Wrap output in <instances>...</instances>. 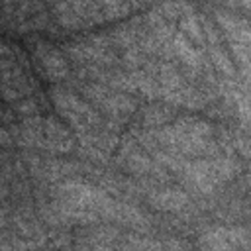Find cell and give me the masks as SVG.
<instances>
[{
  "mask_svg": "<svg viewBox=\"0 0 251 251\" xmlns=\"http://www.w3.org/2000/svg\"><path fill=\"white\" fill-rule=\"evenodd\" d=\"M218 2H222L229 8H245V10L249 8V0H218Z\"/></svg>",
  "mask_w": 251,
  "mask_h": 251,
  "instance_id": "15",
  "label": "cell"
},
{
  "mask_svg": "<svg viewBox=\"0 0 251 251\" xmlns=\"http://www.w3.org/2000/svg\"><path fill=\"white\" fill-rule=\"evenodd\" d=\"M198 247L202 249H249V231L245 227H214L200 235Z\"/></svg>",
  "mask_w": 251,
  "mask_h": 251,
  "instance_id": "8",
  "label": "cell"
},
{
  "mask_svg": "<svg viewBox=\"0 0 251 251\" xmlns=\"http://www.w3.org/2000/svg\"><path fill=\"white\" fill-rule=\"evenodd\" d=\"M67 55L73 63H76L78 69H88V67L114 69L120 63L110 35H96L84 41L69 43Z\"/></svg>",
  "mask_w": 251,
  "mask_h": 251,
  "instance_id": "5",
  "label": "cell"
},
{
  "mask_svg": "<svg viewBox=\"0 0 251 251\" xmlns=\"http://www.w3.org/2000/svg\"><path fill=\"white\" fill-rule=\"evenodd\" d=\"M16 2H18V0H0V4H2V6H4L8 12H12V8L16 6Z\"/></svg>",
  "mask_w": 251,
  "mask_h": 251,
  "instance_id": "17",
  "label": "cell"
},
{
  "mask_svg": "<svg viewBox=\"0 0 251 251\" xmlns=\"http://www.w3.org/2000/svg\"><path fill=\"white\" fill-rule=\"evenodd\" d=\"M126 2H127L129 10H131V8H143V6H147V4H151L155 0H126Z\"/></svg>",
  "mask_w": 251,
  "mask_h": 251,
  "instance_id": "16",
  "label": "cell"
},
{
  "mask_svg": "<svg viewBox=\"0 0 251 251\" xmlns=\"http://www.w3.org/2000/svg\"><path fill=\"white\" fill-rule=\"evenodd\" d=\"M176 24H178L182 35H184L190 43H194L198 49H204V31H202V25H200V18L196 16L194 10L182 14V16L176 20Z\"/></svg>",
  "mask_w": 251,
  "mask_h": 251,
  "instance_id": "12",
  "label": "cell"
},
{
  "mask_svg": "<svg viewBox=\"0 0 251 251\" xmlns=\"http://www.w3.org/2000/svg\"><path fill=\"white\" fill-rule=\"evenodd\" d=\"M14 112L20 114L22 118H29V116H37V104L31 98H20L14 102Z\"/></svg>",
  "mask_w": 251,
  "mask_h": 251,
  "instance_id": "14",
  "label": "cell"
},
{
  "mask_svg": "<svg viewBox=\"0 0 251 251\" xmlns=\"http://www.w3.org/2000/svg\"><path fill=\"white\" fill-rule=\"evenodd\" d=\"M214 16H216V22L222 27V31H224V35L227 37L229 43L249 45V25H247V20H243V18H239L235 14H229L226 10H214Z\"/></svg>",
  "mask_w": 251,
  "mask_h": 251,
  "instance_id": "10",
  "label": "cell"
},
{
  "mask_svg": "<svg viewBox=\"0 0 251 251\" xmlns=\"http://www.w3.org/2000/svg\"><path fill=\"white\" fill-rule=\"evenodd\" d=\"M80 92L86 102H90L94 108L100 110L102 116L108 118V122L124 124L137 112V100L129 92H122L100 82L82 84Z\"/></svg>",
  "mask_w": 251,
  "mask_h": 251,
  "instance_id": "3",
  "label": "cell"
},
{
  "mask_svg": "<svg viewBox=\"0 0 251 251\" xmlns=\"http://www.w3.org/2000/svg\"><path fill=\"white\" fill-rule=\"evenodd\" d=\"M12 139L20 145L53 151V153H69L75 149L73 133L55 118H39L29 116L22 120V126L10 129Z\"/></svg>",
  "mask_w": 251,
  "mask_h": 251,
  "instance_id": "2",
  "label": "cell"
},
{
  "mask_svg": "<svg viewBox=\"0 0 251 251\" xmlns=\"http://www.w3.org/2000/svg\"><path fill=\"white\" fill-rule=\"evenodd\" d=\"M2 118H4V114H2V110H0V122H2Z\"/></svg>",
  "mask_w": 251,
  "mask_h": 251,
  "instance_id": "18",
  "label": "cell"
},
{
  "mask_svg": "<svg viewBox=\"0 0 251 251\" xmlns=\"http://www.w3.org/2000/svg\"><path fill=\"white\" fill-rule=\"evenodd\" d=\"M239 171V165L229 155L198 157L186 159L184 167L178 171L184 186L202 196H212L218 188L227 184Z\"/></svg>",
  "mask_w": 251,
  "mask_h": 251,
  "instance_id": "1",
  "label": "cell"
},
{
  "mask_svg": "<svg viewBox=\"0 0 251 251\" xmlns=\"http://www.w3.org/2000/svg\"><path fill=\"white\" fill-rule=\"evenodd\" d=\"M96 4L100 6L104 20H118L127 16L129 12V6L126 0H96Z\"/></svg>",
  "mask_w": 251,
  "mask_h": 251,
  "instance_id": "13",
  "label": "cell"
},
{
  "mask_svg": "<svg viewBox=\"0 0 251 251\" xmlns=\"http://www.w3.org/2000/svg\"><path fill=\"white\" fill-rule=\"evenodd\" d=\"M55 20L67 29H80L104 22L96 0H51Z\"/></svg>",
  "mask_w": 251,
  "mask_h": 251,
  "instance_id": "6",
  "label": "cell"
},
{
  "mask_svg": "<svg viewBox=\"0 0 251 251\" xmlns=\"http://www.w3.org/2000/svg\"><path fill=\"white\" fill-rule=\"evenodd\" d=\"M33 59H35L39 73L51 82H61L71 73V65H69L67 57L63 55V51H59L51 43L37 41L33 47Z\"/></svg>",
  "mask_w": 251,
  "mask_h": 251,
  "instance_id": "7",
  "label": "cell"
},
{
  "mask_svg": "<svg viewBox=\"0 0 251 251\" xmlns=\"http://www.w3.org/2000/svg\"><path fill=\"white\" fill-rule=\"evenodd\" d=\"M147 202L159 212L176 214L190 206V196L178 188H151L147 190Z\"/></svg>",
  "mask_w": 251,
  "mask_h": 251,
  "instance_id": "9",
  "label": "cell"
},
{
  "mask_svg": "<svg viewBox=\"0 0 251 251\" xmlns=\"http://www.w3.org/2000/svg\"><path fill=\"white\" fill-rule=\"evenodd\" d=\"M51 100H53V106L59 112V116L75 131L86 133V131H92L102 126V120H104L102 114L98 110H94V106L90 102L78 98L71 90H67L63 86H55L51 90Z\"/></svg>",
  "mask_w": 251,
  "mask_h": 251,
  "instance_id": "4",
  "label": "cell"
},
{
  "mask_svg": "<svg viewBox=\"0 0 251 251\" xmlns=\"http://www.w3.org/2000/svg\"><path fill=\"white\" fill-rule=\"evenodd\" d=\"M175 106L167 104V102H151L147 104L141 112H139V124L143 126V129H153V127H161L169 122H173L175 118Z\"/></svg>",
  "mask_w": 251,
  "mask_h": 251,
  "instance_id": "11",
  "label": "cell"
}]
</instances>
